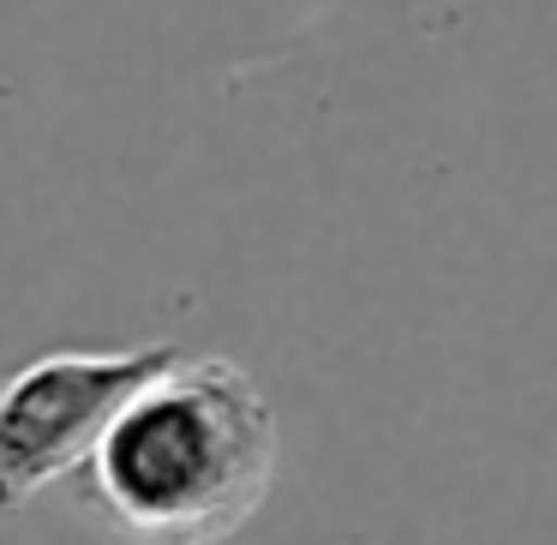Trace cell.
I'll list each match as a JSON object with an SVG mask.
<instances>
[{"instance_id":"7a4b0ae2","label":"cell","mask_w":557,"mask_h":545,"mask_svg":"<svg viewBox=\"0 0 557 545\" xmlns=\"http://www.w3.org/2000/svg\"><path fill=\"white\" fill-rule=\"evenodd\" d=\"M186 354L181 342L54 348L0 377V509L30 504L61 480L73 485L126 401Z\"/></svg>"},{"instance_id":"6da1fadb","label":"cell","mask_w":557,"mask_h":545,"mask_svg":"<svg viewBox=\"0 0 557 545\" xmlns=\"http://www.w3.org/2000/svg\"><path fill=\"white\" fill-rule=\"evenodd\" d=\"M276 408L228 354H186L109 425L73 497L121 545H228L276 485Z\"/></svg>"}]
</instances>
